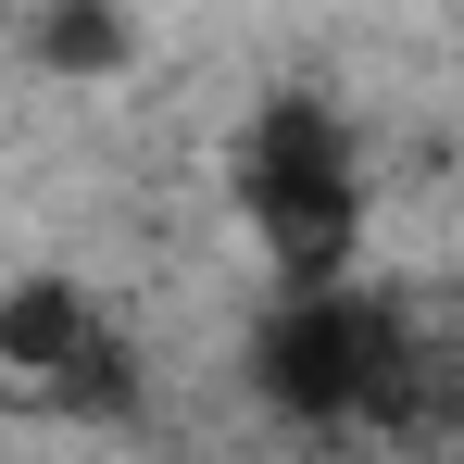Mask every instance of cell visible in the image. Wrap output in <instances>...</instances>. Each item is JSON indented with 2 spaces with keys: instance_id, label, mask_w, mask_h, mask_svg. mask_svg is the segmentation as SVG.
<instances>
[{
  "instance_id": "277c9868",
  "label": "cell",
  "mask_w": 464,
  "mask_h": 464,
  "mask_svg": "<svg viewBox=\"0 0 464 464\" xmlns=\"http://www.w3.org/2000/svg\"><path fill=\"white\" fill-rule=\"evenodd\" d=\"M126 51H139L126 0H51L38 13V76H126Z\"/></svg>"
},
{
  "instance_id": "6da1fadb",
  "label": "cell",
  "mask_w": 464,
  "mask_h": 464,
  "mask_svg": "<svg viewBox=\"0 0 464 464\" xmlns=\"http://www.w3.org/2000/svg\"><path fill=\"white\" fill-rule=\"evenodd\" d=\"M227 176H238V214L264 238L276 289L352 276V251H364V151H352V126H339L314 88H276V101L238 126Z\"/></svg>"
},
{
  "instance_id": "7a4b0ae2",
  "label": "cell",
  "mask_w": 464,
  "mask_h": 464,
  "mask_svg": "<svg viewBox=\"0 0 464 464\" xmlns=\"http://www.w3.org/2000/svg\"><path fill=\"white\" fill-rule=\"evenodd\" d=\"M414 377V326L389 289L364 276H326V289H276V314L251 326V389H264V414H289V427H364L389 414Z\"/></svg>"
},
{
  "instance_id": "3957f363",
  "label": "cell",
  "mask_w": 464,
  "mask_h": 464,
  "mask_svg": "<svg viewBox=\"0 0 464 464\" xmlns=\"http://www.w3.org/2000/svg\"><path fill=\"white\" fill-rule=\"evenodd\" d=\"M0 377H25L38 401H63V414H126L139 401V364H126V339L101 326L76 276H25V289H0Z\"/></svg>"
}]
</instances>
